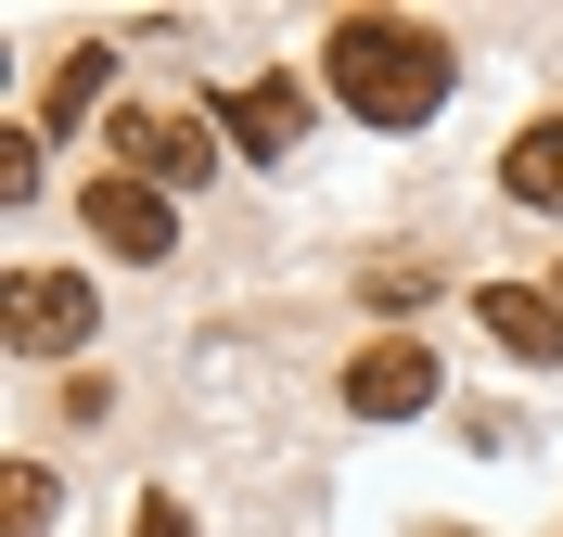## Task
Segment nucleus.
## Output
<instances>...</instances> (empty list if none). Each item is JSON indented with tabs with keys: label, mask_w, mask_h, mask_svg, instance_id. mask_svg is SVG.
<instances>
[{
	"label": "nucleus",
	"mask_w": 563,
	"mask_h": 537,
	"mask_svg": "<svg viewBox=\"0 0 563 537\" xmlns=\"http://www.w3.org/2000/svg\"><path fill=\"white\" fill-rule=\"evenodd\" d=\"M129 537H206V525H192L179 500H141V525H129Z\"/></svg>",
	"instance_id": "ddd939ff"
},
{
	"label": "nucleus",
	"mask_w": 563,
	"mask_h": 537,
	"mask_svg": "<svg viewBox=\"0 0 563 537\" xmlns=\"http://www.w3.org/2000/svg\"><path fill=\"white\" fill-rule=\"evenodd\" d=\"M0 537H52V473H38V461L0 473Z\"/></svg>",
	"instance_id": "9d476101"
},
{
	"label": "nucleus",
	"mask_w": 563,
	"mask_h": 537,
	"mask_svg": "<svg viewBox=\"0 0 563 537\" xmlns=\"http://www.w3.org/2000/svg\"><path fill=\"white\" fill-rule=\"evenodd\" d=\"M422 282H435V269H422V256H385V269H372V307H410Z\"/></svg>",
	"instance_id": "f8f14e48"
},
{
	"label": "nucleus",
	"mask_w": 563,
	"mask_h": 537,
	"mask_svg": "<svg viewBox=\"0 0 563 537\" xmlns=\"http://www.w3.org/2000/svg\"><path fill=\"white\" fill-rule=\"evenodd\" d=\"M422 537H461V525H422Z\"/></svg>",
	"instance_id": "4468645a"
},
{
	"label": "nucleus",
	"mask_w": 563,
	"mask_h": 537,
	"mask_svg": "<svg viewBox=\"0 0 563 537\" xmlns=\"http://www.w3.org/2000/svg\"><path fill=\"white\" fill-rule=\"evenodd\" d=\"M218 128L244 154H269V167H295V154H308V90H295V77H244V90L218 103Z\"/></svg>",
	"instance_id": "423d86ee"
},
{
	"label": "nucleus",
	"mask_w": 563,
	"mask_h": 537,
	"mask_svg": "<svg viewBox=\"0 0 563 537\" xmlns=\"http://www.w3.org/2000/svg\"><path fill=\"white\" fill-rule=\"evenodd\" d=\"M474 333H487L499 358H526V371H551V358H563V294H526V282H487V294H474Z\"/></svg>",
	"instance_id": "0eeeda50"
},
{
	"label": "nucleus",
	"mask_w": 563,
	"mask_h": 537,
	"mask_svg": "<svg viewBox=\"0 0 563 537\" xmlns=\"http://www.w3.org/2000/svg\"><path fill=\"white\" fill-rule=\"evenodd\" d=\"M115 154H129V179L179 192V179L218 167V115L206 103H129V115H115Z\"/></svg>",
	"instance_id": "f03ea898"
},
{
	"label": "nucleus",
	"mask_w": 563,
	"mask_h": 537,
	"mask_svg": "<svg viewBox=\"0 0 563 537\" xmlns=\"http://www.w3.org/2000/svg\"><path fill=\"white\" fill-rule=\"evenodd\" d=\"M103 90H115V52H103V38H77L65 65H52V103H38V115H52V128H77V115L103 103Z\"/></svg>",
	"instance_id": "1a4fd4ad"
},
{
	"label": "nucleus",
	"mask_w": 563,
	"mask_h": 537,
	"mask_svg": "<svg viewBox=\"0 0 563 537\" xmlns=\"http://www.w3.org/2000/svg\"><path fill=\"white\" fill-rule=\"evenodd\" d=\"M346 410H358V423H410V410H435V358H422L410 333H372V346L346 358Z\"/></svg>",
	"instance_id": "39448f33"
},
{
	"label": "nucleus",
	"mask_w": 563,
	"mask_h": 537,
	"mask_svg": "<svg viewBox=\"0 0 563 537\" xmlns=\"http://www.w3.org/2000/svg\"><path fill=\"white\" fill-rule=\"evenodd\" d=\"M0 333H13V358L90 346V282H77V269H13V282H0Z\"/></svg>",
	"instance_id": "7ed1b4c3"
},
{
	"label": "nucleus",
	"mask_w": 563,
	"mask_h": 537,
	"mask_svg": "<svg viewBox=\"0 0 563 537\" xmlns=\"http://www.w3.org/2000/svg\"><path fill=\"white\" fill-rule=\"evenodd\" d=\"M551 294H563V269H551Z\"/></svg>",
	"instance_id": "2eb2a0df"
},
{
	"label": "nucleus",
	"mask_w": 563,
	"mask_h": 537,
	"mask_svg": "<svg viewBox=\"0 0 563 537\" xmlns=\"http://www.w3.org/2000/svg\"><path fill=\"white\" fill-rule=\"evenodd\" d=\"M320 65H333V103L372 128H422L449 103V26H422V13H346L320 38Z\"/></svg>",
	"instance_id": "f257e3e1"
},
{
	"label": "nucleus",
	"mask_w": 563,
	"mask_h": 537,
	"mask_svg": "<svg viewBox=\"0 0 563 537\" xmlns=\"http://www.w3.org/2000/svg\"><path fill=\"white\" fill-rule=\"evenodd\" d=\"M499 192L538 217H563V115H538V128H512V154H499Z\"/></svg>",
	"instance_id": "6e6552de"
},
{
	"label": "nucleus",
	"mask_w": 563,
	"mask_h": 537,
	"mask_svg": "<svg viewBox=\"0 0 563 537\" xmlns=\"http://www.w3.org/2000/svg\"><path fill=\"white\" fill-rule=\"evenodd\" d=\"M38 192V128H0V205H26Z\"/></svg>",
	"instance_id": "9b49d317"
},
{
	"label": "nucleus",
	"mask_w": 563,
	"mask_h": 537,
	"mask_svg": "<svg viewBox=\"0 0 563 537\" xmlns=\"http://www.w3.org/2000/svg\"><path fill=\"white\" fill-rule=\"evenodd\" d=\"M77 217H90V244H115V256H179V205L154 192V179H129V167H103L90 192H77Z\"/></svg>",
	"instance_id": "20e7f679"
}]
</instances>
